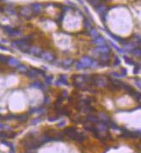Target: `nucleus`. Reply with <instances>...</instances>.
I'll list each match as a JSON object with an SVG mask.
<instances>
[{
	"mask_svg": "<svg viewBox=\"0 0 141 153\" xmlns=\"http://www.w3.org/2000/svg\"><path fill=\"white\" fill-rule=\"evenodd\" d=\"M77 1H78V2L80 3V4H82V5H83V1H82V0H77Z\"/></svg>",
	"mask_w": 141,
	"mask_h": 153,
	"instance_id": "bf43d9fd",
	"label": "nucleus"
},
{
	"mask_svg": "<svg viewBox=\"0 0 141 153\" xmlns=\"http://www.w3.org/2000/svg\"><path fill=\"white\" fill-rule=\"evenodd\" d=\"M120 74L123 75L124 77L127 74V71H126V68H121V69H120Z\"/></svg>",
	"mask_w": 141,
	"mask_h": 153,
	"instance_id": "603ef678",
	"label": "nucleus"
},
{
	"mask_svg": "<svg viewBox=\"0 0 141 153\" xmlns=\"http://www.w3.org/2000/svg\"><path fill=\"white\" fill-rule=\"evenodd\" d=\"M120 63H121V60L120 59V58L118 56H115L114 57V66L116 67L118 66V65H120Z\"/></svg>",
	"mask_w": 141,
	"mask_h": 153,
	"instance_id": "ea45409f",
	"label": "nucleus"
},
{
	"mask_svg": "<svg viewBox=\"0 0 141 153\" xmlns=\"http://www.w3.org/2000/svg\"><path fill=\"white\" fill-rule=\"evenodd\" d=\"M95 9H96V12H97V13H98L99 15H101V14L103 13V12H104V11H106V10H107L108 8L106 7V5H102V4H101V5H97V6H96V8H95Z\"/></svg>",
	"mask_w": 141,
	"mask_h": 153,
	"instance_id": "aec40b11",
	"label": "nucleus"
},
{
	"mask_svg": "<svg viewBox=\"0 0 141 153\" xmlns=\"http://www.w3.org/2000/svg\"><path fill=\"white\" fill-rule=\"evenodd\" d=\"M73 59H70V58H66V59H65V60L62 61L61 63V65H62L64 68H70L71 65H73Z\"/></svg>",
	"mask_w": 141,
	"mask_h": 153,
	"instance_id": "f3484780",
	"label": "nucleus"
},
{
	"mask_svg": "<svg viewBox=\"0 0 141 153\" xmlns=\"http://www.w3.org/2000/svg\"><path fill=\"white\" fill-rule=\"evenodd\" d=\"M59 118L58 117H49L48 118V121H50V122H54V121H58Z\"/></svg>",
	"mask_w": 141,
	"mask_h": 153,
	"instance_id": "864d4df0",
	"label": "nucleus"
},
{
	"mask_svg": "<svg viewBox=\"0 0 141 153\" xmlns=\"http://www.w3.org/2000/svg\"><path fill=\"white\" fill-rule=\"evenodd\" d=\"M136 46H137V44L135 42H127V44L124 46V48L126 51H132L133 48L136 47Z\"/></svg>",
	"mask_w": 141,
	"mask_h": 153,
	"instance_id": "4be33fe9",
	"label": "nucleus"
},
{
	"mask_svg": "<svg viewBox=\"0 0 141 153\" xmlns=\"http://www.w3.org/2000/svg\"><path fill=\"white\" fill-rule=\"evenodd\" d=\"M40 57H41L44 60L47 61V62H54L55 59V56L49 52H42Z\"/></svg>",
	"mask_w": 141,
	"mask_h": 153,
	"instance_id": "0eeeda50",
	"label": "nucleus"
},
{
	"mask_svg": "<svg viewBox=\"0 0 141 153\" xmlns=\"http://www.w3.org/2000/svg\"><path fill=\"white\" fill-rule=\"evenodd\" d=\"M3 30L9 36H11V37L22 35L21 30H19L18 28H12V27H10V26H3Z\"/></svg>",
	"mask_w": 141,
	"mask_h": 153,
	"instance_id": "7ed1b4c3",
	"label": "nucleus"
},
{
	"mask_svg": "<svg viewBox=\"0 0 141 153\" xmlns=\"http://www.w3.org/2000/svg\"><path fill=\"white\" fill-rule=\"evenodd\" d=\"M74 131H76V129H75L74 127H67V128H65V129L64 132L66 134L67 136H68V135H70V133H72Z\"/></svg>",
	"mask_w": 141,
	"mask_h": 153,
	"instance_id": "e433bc0d",
	"label": "nucleus"
},
{
	"mask_svg": "<svg viewBox=\"0 0 141 153\" xmlns=\"http://www.w3.org/2000/svg\"><path fill=\"white\" fill-rule=\"evenodd\" d=\"M83 65V68H87V67H91L92 63H93V60L90 57H87V56H84L81 58V60L79 61Z\"/></svg>",
	"mask_w": 141,
	"mask_h": 153,
	"instance_id": "6e6552de",
	"label": "nucleus"
},
{
	"mask_svg": "<svg viewBox=\"0 0 141 153\" xmlns=\"http://www.w3.org/2000/svg\"><path fill=\"white\" fill-rule=\"evenodd\" d=\"M1 144H5L6 146H8L9 148L11 149V151H15V147H14V145H13L12 143L11 142H8V141H6V140H1Z\"/></svg>",
	"mask_w": 141,
	"mask_h": 153,
	"instance_id": "a878e982",
	"label": "nucleus"
},
{
	"mask_svg": "<svg viewBox=\"0 0 141 153\" xmlns=\"http://www.w3.org/2000/svg\"><path fill=\"white\" fill-rule=\"evenodd\" d=\"M131 53H132L133 55H135L136 57H139V58L141 56V50H140V48H139V47L133 48V49L131 51Z\"/></svg>",
	"mask_w": 141,
	"mask_h": 153,
	"instance_id": "cd10ccee",
	"label": "nucleus"
},
{
	"mask_svg": "<svg viewBox=\"0 0 141 153\" xmlns=\"http://www.w3.org/2000/svg\"><path fill=\"white\" fill-rule=\"evenodd\" d=\"M86 121H90V122H93V123H97L99 122V120L98 118L93 114H88L87 116H86Z\"/></svg>",
	"mask_w": 141,
	"mask_h": 153,
	"instance_id": "412c9836",
	"label": "nucleus"
},
{
	"mask_svg": "<svg viewBox=\"0 0 141 153\" xmlns=\"http://www.w3.org/2000/svg\"><path fill=\"white\" fill-rule=\"evenodd\" d=\"M9 138V134H7L4 132H0V138Z\"/></svg>",
	"mask_w": 141,
	"mask_h": 153,
	"instance_id": "a18cd8bd",
	"label": "nucleus"
},
{
	"mask_svg": "<svg viewBox=\"0 0 141 153\" xmlns=\"http://www.w3.org/2000/svg\"><path fill=\"white\" fill-rule=\"evenodd\" d=\"M34 70H35V71H36V72H37V74H38V75L46 76L45 71H43L42 70H41V69H36V68H34Z\"/></svg>",
	"mask_w": 141,
	"mask_h": 153,
	"instance_id": "c03bdc74",
	"label": "nucleus"
},
{
	"mask_svg": "<svg viewBox=\"0 0 141 153\" xmlns=\"http://www.w3.org/2000/svg\"><path fill=\"white\" fill-rule=\"evenodd\" d=\"M62 11H63V13H65V12H67V11H69L70 10V8L69 6H62Z\"/></svg>",
	"mask_w": 141,
	"mask_h": 153,
	"instance_id": "8fccbe9b",
	"label": "nucleus"
},
{
	"mask_svg": "<svg viewBox=\"0 0 141 153\" xmlns=\"http://www.w3.org/2000/svg\"><path fill=\"white\" fill-rule=\"evenodd\" d=\"M109 75L111 76V77H113V78H124V76L121 75V74L120 73H117V72H115V71H112V72H110V74Z\"/></svg>",
	"mask_w": 141,
	"mask_h": 153,
	"instance_id": "c9c22d12",
	"label": "nucleus"
},
{
	"mask_svg": "<svg viewBox=\"0 0 141 153\" xmlns=\"http://www.w3.org/2000/svg\"><path fill=\"white\" fill-rule=\"evenodd\" d=\"M68 137L70 138H71V139L75 140V141H77V142H79V143L83 142L86 138V137L83 135L82 132H77V131H74L72 133H70V135H68Z\"/></svg>",
	"mask_w": 141,
	"mask_h": 153,
	"instance_id": "20e7f679",
	"label": "nucleus"
},
{
	"mask_svg": "<svg viewBox=\"0 0 141 153\" xmlns=\"http://www.w3.org/2000/svg\"><path fill=\"white\" fill-rule=\"evenodd\" d=\"M108 43L110 44V45H111L114 48H115L116 51H117V52L119 53H124V50H123V49H120V48L118 46H116L115 44H114L113 42H112V41H108Z\"/></svg>",
	"mask_w": 141,
	"mask_h": 153,
	"instance_id": "72a5a7b5",
	"label": "nucleus"
},
{
	"mask_svg": "<svg viewBox=\"0 0 141 153\" xmlns=\"http://www.w3.org/2000/svg\"><path fill=\"white\" fill-rule=\"evenodd\" d=\"M41 53H42V50L40 47H30L28 53L31 54V55H34V56H41Z\"/></svg>",
	"mask_w": 141,
	"mask_h": 153,
	"instance_id": "9d476101",
	"label": "nucleus"
},
{
	"mask_svg": "<svg viewBox=\"0 0 141 153\" xmlns=\"http://www.w3.org/2000/svg\"><path fill=\"white\" fill-rule=\"evenodd\" d=\"M132 96H133L135 98V100H137L138 101H140V99H141V95L140 93L138 92V91L134 90V92L133 93V95H132Z\"/></svg>",
	"mask_w": 141,
	"mask_h": 153,
	"instance_id": "4c0bfd02",
	"label": "nucleus"
},
{
	"mask_svg": "<svg viewBox=\"0 0 141 153\" xmlns=\"http://www.w3.org/2000/svg\"><path fill=\"white\" fill-rule=\"evenodd\" d=\"M140 71V66H139V64H134V71H133V73L134 74H138Z\"/></svg>",
	"mask_w": 141,
	"mask_h": 153,
	"instance_id": "a19ab883",
	"label": "nucleus"
},
{
	"mask_svg": "<svg viewBox=\"0 0 141 153\" xmlns=\"http://www.w3.org/2000/svg\"><path fill=\"white\" fill-rule=\"evenodd\" d=\"M87 1L90 3L91 6H93L94 8H96L97 5H101V3L104 2V1H106V0H87Z\"/></svg>",
	"mask_w": 141,
	"mask_h": 153,
	"instance_id": "5701e85b",
	"label": "nucleus"
},
{
	"mask_svg": "<svg viewBox=\"0 0 141 153\" xmlns=\"http://www.w3.org/2000/svg\"><path fill=\"white\" fill-rule=\"evenodd\" d=\"M41 118H35V119H34V120H32V121H31V125L35 126V125H37V124H39V123L41 122Z\"/></svg>",
	"mask_w": 141,
	"mask_h": 153,
	"instance_id": "79ce46f5",
	"label": "nucleus"
},
{
	"mask_svg": "<svg viewBox=\"0 0 141 153\" xmlns=\"http://www.w3.org/2000/svg\"><path fill=\"white\" fill-rule=\"evenodd\" d=\"M34 113H36V114H42L45 113V109L41 107L40 108H34Z\"/></svg>",
	"mask_w": 141,
	"mask_h": 153,
	"instance_id": "58836bf2",
	"label": "nucleus"
},
{
	"mask_svg": "<svg viewBox=\"0 0 141 153\" xmlns=\"http://www.w3.org/2000/svg\"><path fill=\"white\" fill-rule=\"evenodd\" d=\"M43 9V5H41V3H34L31 5V11L34 12V15H39L41 13V11Z\"/></svg>",
	"mask_w": 141,
	"mask_h": 153,
	"instance_id": "423d86ee",
	"label": "nucleus"
},
{
	"mask_svg": "<svg viewBox=\"0 0 141 153\" xmlns=\"http://www.w3.org/2000/svg\"><path fill=\"white\" fill-rule=\"evenodd\" d=\"M41 86H42V84H41L40 81H35V82L33 83L31 85H30V87L31 88H34V89H40L41 90Z\"/></svg>",
	"mask_w": 141,
	"mask_h": 153,
	"instance_id": "7c9ffc66",
	"label": "nucleus"
},
{
	"mask_svg": "<svg viewBox=\"0 0 141 153\" xmlns=\"http://www.w3.org/2000/svg\"><path fill=\"white\" fill-rule=\"evenodd\" d=\"M99 129L98 131H107L108 130V124H106V123L103 122V121H101V122H99Z\"/></svg>",
	"mask_w": 141,
	"mask_h": 153,
	"instance_id": "393cba45",
	"label": "nucleus"
},
{
	"mask_svg": "<svg viewBox=\"0 0 141 153\" xmlns=\"http://www.w3.org/2000/svg\"><path fill=\"white\" fill-rule=\"evenodd\" d=\"M53 79H54V77H52V76L45 77L46 84H47V85H52V84H53Z\"/></svg>",
	"mask_w": 141,
	"mask_h": 153,
	"instance_id": "473e14b6",
	"label": "nucleus"
},
{
	"mask_svg": "<svg viewBox=\"0 0 141 153\" xmlns=\"http://www.w3.org/2000/svg\"><path fill=\"white\" fill-rule=\"evenodd\" d=\"M136 84H137V86L139 89L141 88V84H140V80L139 79H137V81H136Z\"/></svg>",
	"mask_w": 141,
	"mask_h": 153,
	"instance_id": "4d7b16f0",
	"label": "nucleus"
},
{
	"mask_svg": "<svg viewBox=\"0 0 141 153\" xmlns=\"http://www.w3.org/2000/svg\"><path fill=\"white\" fill-rule=\"evenodd\" d=\"M99 117H100L101 121L106 123V124H108V125L109 123H110V121H111L108 115L106 114H104V113H99Z\"/></svg>",
	"mask_w": 141,
	"mask_h": 153,
	"instance_id": "dca6fc26",
	"label": "nucleus"
},
{
	"mask_svg": "<svg viewBox=\"0 0 141 153\" xmlns=\"http://www.w3.org/2000/svg\"><path fill=\"white\" fill-rule=\"evenodd\" d=\"M96 51L97 53H110L111 49H110V47H108V46L103 45V46H98V47L96 48Z\"/></svg>",
	"mask_w": 141,
	"mask_h": 153,
	"instance_id": "9b49d317",
	"label": "nucleus"
},
{
	"mask_svg": "<svg viewBox=\"0 0 141 153\" xmlns=\"http://www.w3.org/2000/svg\"><path fill=\"white\" fill-rule=\"evenodd\" d=\"M43 103L45 105H49L50 103V98L48 96H45L44 97V101H43Z\"/></svg>",
	"mask_w": 141,
	"mask_h": 153,
	"instance_id": "de8ad7c7",
	"label": "nucleus"
},
{
	"mask_svg": "<svg viewBox=\"0 0 141 153\" xmlns=\"http://www.w3.org/2000/svg\"><path fill=\"white\" fill-rule=\"evenodd\" d=\"M64 17H65V13H61L60 15V16H59V18H58V20H57V22H60V24H61V22H62V21H63V19H64Z\"/></svg>",
	"mask_w": 141,
	"mask_h": 153,
	"instance_id": "37998d69",
	"label": "nucleus"
},
{
	"mask_svg": "<svg viewBox=\"0 0 141 153\" xmlns=\"http://www.w3.org/2000/svg\"><path fill=\"white\" fill-rule=\"evenodd\" d=\"M104 30H105V32L107 33L108 35H109V36L111 37L113 40H114V41H117V42H120V43L125 44V45H126V42H125V40L124 39H122V38H120V37H119V36H117V35L112 34V33L110 32L109 30H107V29H104Z\"/></svg>",
	"mask_w": 141,
	"mask_h": 153,
	"instance_id": "f8f14e48",
	"label": "nucleus"
},
{
	"mask_svg": "<svg viewBox=\"0 0 141 153\" xmlns=\"http://www.w3.org/2000/svg\"><path fill=\"white\" fill-rule=\"evenodd\" d=\"M61 96L64 97V98H66L68 96V92L66 90H63L62 93H61Z\"/></svg>",
	"mask_w": 141,
	"mask_h": 153,
	"instance_id": "5fc2aeb1",
	"label": "nucleus"
},
{
	"mask_svg": "<svg viewBox=\"0 0 141 153\" xmlns=\"http://www.w3.org/2000/svg\"><path fill=\"white\" fill-rule=\"evenodd\" d=\"M93 85L97 87H106L108 83V79L104 78L102 76H92L91 77V81H90Z\"/></svg>",
	"mask_w": 141,
	"mask_h": 153,
	"instance_id": "f03ea898",
	"label": "nucleus"
},
{
	"mask_svg": "<svg viewBox=\"0 0 141 153\" xmlns=\"http://www.w3.org/2000/svg\"><path fill=\"white\" fill-rule=\"evenodd\" d=\"M65 124H66V122H65V121H61L60 123H59L58 125H57V127H64L65 126Z\"/></svg>",
	"mask_w": 141,
	"mask_h": 153,
	"instance_id": "3c124183",
	"label": "nucleus"
},
{
	"mask_svg": "<svg viewBox=\"0 0 141 153\" xmlns=\"http://www.w3.org/2000/svg\"><path fill=\"white\" fill-rule=\"evenodd\" d=\"M109 59H110V56L108 53L101 54V61L103 63H108Z\"/></svg>",
	"mask_w": 141,
	"mask_h": 153,
	"instance_id": "b1692460",
	"label": "nucleus"
},
{
	"mask_svg": "<svg viewBox=\"0 0 141 153\" xmlns=\"http://www.w3.org/2000/svg\"><path fill=\"white\" fill-rule=\"evenodd\" d=\"M123 58H124V60H125V62H126V64H127V65H134V64H135L134 61H133L132 58H128V57L124 56V57H123Z\"/></svg>",
	"mask_w": 141,
	"mask_h": 153,
	"instance_id": "f704fd0d",
	"label": "nucleus"
},
{
	"mask_svg": "<svg viewBox=\"0 0 141 153\" xmlns=\"http://www.w3.org/2000/svg\"><path fill=\"white\" fill-rule=\"evenodd\" d=\"M20 15L24 16V17L27 18V19H30V18H31V12H30L28 8H27V7L22 8V9L20 10Z\"/></svg>",
	"mask_w": 141,
	"mask_h": 153,
	"instance_id": "ddd939ff",
	"label": "nucleus"
},
{
	"mask_svg": "<svg viewBox=\"0 0 141 153\" xmlns=\"http://www.w3.org/2000/svg\"><path fill=\"white\" fill-rule=\"evenodd\" d=\"M7 64L9 65H11L12 67H17L20 65V62L17 60L16 58H12V57H10V58H7Z\"/></svg>",
	"mask_w": 141,
	"mask_h": 153,
	"instance_id": "4468645a",
	"label": "nucleus"
},
{
	"mask_svg": "<svg viewBox=\"0 0 141 153\" xmlns=\"http://www.w3.org/2000/svg\"><path fill=\"white\" fill-rule=\"evenodd\" d=\"M93 43L97 46H103L106 44V41H105V39L103 36L99 35L98 37H96V39L93 40Z\"/></svg>",
	"mask_w": 141,
	"mask_h": 153,
	"instance_id": "2eb2a0df",
	"label": "nucleus"
},
{
	"mask_svg": "<svg viewBox=\"0 0 141 153\" xmlns=\"http://www.w3.org/2000/svg\"><path fill=\"white\" fill-rule=\"evenodd\" d=\"M75 65H76V68H77V70H82V69H83V65H82V64H81L80 62L75 63Z\"/></svg>",
	"mask_w": 141,
	"mask_h": 153,
	"instance_id": "49530a36",
	"label": "nucleus"
},
{
	"mask_svg": "<svg viewBox=\"0 0 141 153\" xmlns=\"http://www.w3.org/2000/svg\"><path fill=\"white\" fill-rule=\"evenodd\" d=\"M83 27H84L85 29H90V28H91V23H90V22L87 18H84V19H83Z\"/></svg>",
	"mask_w": 141,
	"mask_h": 153,
	"instance_id": "2f4dec72",
	"label": "nucleus"
},
{
	"mask_svg": "<svg viewBox=\"0 0 141 153\" xmlns=\"http://www.w3.org/2000/svg\"><path fill=\"white\" fill-rule=\"evenodd\" d=\"M121 89H123L126 92H127L130 95H133V93L134 92V90H133L132 87L129 85V84H123V85H122V87H121Z\"/></svg>",
	"mask_w": 141,
	"mask_h": 153,
	"instance_id": "6ab92c4d",
	"label": "nucleus"
},
{
	"mask_svg": "<svg viewBox=\"0 0 141 153\" xmlns=\"http://www.w3.org/2000/svg\"><path fill=\"white\" fill-rule=\"evenodd\" d=\"M26 73H27V76H28L30 79H34V78H36L37 77H38V74H37V72L35 71L34 68L31 70H28V71H27Z\"/></svg>",
	"mask_w": 141,
	"mask_h": 153,
	"instance_id": "a211bd4d",
	"label": "nucleus"
},
{
	"mask_svg": "<svg viewBox=\"0 0 141 153\" xmlns=\"http://www.w3.org/2000/svg\"><path fill=\"white\" fill-rule=\"evenodd\" d=\"M5 128H8V129H9V127H7L6 126L4 125L3 123L0 122V129H5Z\"/></svg>",
	"mask_w": 141,
	"mask_h": 153,
	"instance_id": "6e6d98bb",
	"label": "nucleus"
},
{
	"mask_svg": "<svg viewBox=\"0 0 141 153\" xmlns=\"http://www.w3.org/2000/svg\"><path fill=\"white\" fill-rule=\"evenodd\" d=\"M0 49L4 50V51H8L7 47H4V46H2V45H0Z\"/></svg>",
	"mask_w": 141,
	"mask_h": 153,
	"instance_id": "13d9d810",
	"label": "nucleus"
},
{
	"mask_svg": "<svg viewBox=\"0 0 141 153\" xmlns=\"http://www.w3.org/2000/svg\"><path fill=\"white\" fill-rule=\"evenodd\" d=\"M0 62L1 63H6L7 62V58L4 55L0 54Z\"/></svg>",
	"mask_w": 141,
	"mask_h": 153,
	"instance_id": "09e8293b",
	"label": "nucleus"
},
{
	"mask_svg": "<svg viewBox=\"0 0 141 153\" xmlns=\"http://www.w3.org/2000/svg\"><path fill=\"white\" fill-rule=\"evenodd\" d=\"M90 36L93 38V39H96V37H98L99 36V33L97 32V30H96V28H91L90 30Z\"/></svg>",
	"mask_w": 141,
	"mask_h": 153,
	"instance_id": "bb28decb",
	"label": "nucleus"
},
{
	"mask_svg": "<svg viewBox=\"0 0 141 153\" xmlns=\"http://www.w3.org/2000/svg\"><path fill=\"white\" fill-rule=\"evenodd\" d=\"M17 71L21 72V73H26L28 71V68H27V66H25L23 65H19L17 66Z\"/></svg>",
	"mask_w": 141,
	"mask_h": 153,
	"instance_id": "c85d7f7f",
	"label": "nucleus"
},
{
	"mask_svg": "<svg viewBox=\"0 0 141 153\" xmlns=\"http://www.w3.org/2000/svg\"><path fill=\"white\" fill-rule=\"evenodd\" d=\"M16 120H17V121H20V122H25V121L28 120V116L25 115V114H21V115L16 116Z\"/></svg>",
	"mask_w": 141,
	"mask_h": 153,
	"instance_id": "c756f323",
	"label": "nucleus"
},
{
	"mask_svg": "<svg viewBox=\"0 0 141 153\" xmlns=\"http://www.w3.org/2000/svg\"><path fill=\"white\" fill-rule=\"evenodd\" d=\"M11 45H12L13 47H16L22 53H28V50H29L30 48V43L25 41L22 38L13 41Z\"/></svg>",
	"mask_w": 141,
	"mask_h": 153,
	"instance_id": "f257e3e1",
	"label": "nucleus"
},
{
	"mask_svg": "<svg viewBox=\"0 0 141 153\" xmlns=\"http://www.w3.org/2000/svg\"><path fill=\"white\" fill-rule=\"evenodd\" d=\"M55 84L57 86H60V85H68L67 76L66 75H60L59 79L55 82Z\"/></svg>",
	"mask_w": 141,
	"mask_h": 153,
	"instance_id": "1a4fd4ad",
	"label": "nucleus"
},
{
	"mask_svg": "<svg viewBox=\"0 0 141 153\" xmlns=\"http://www.w3.org/2000/svg\"><path fill=\"white\" fill-rule=\"evenodd\" d=\"M42 144L40 143V141H36L34 139H28V140H26L25 141V144H24V146L27 147L28 149H37L39 147H41Z\"/></svg>",
	"mask_w": 141,
	"mask_h": 153,
	"instance_id": "39448f33",
	"label": "nucleus"
}]
</instances>
